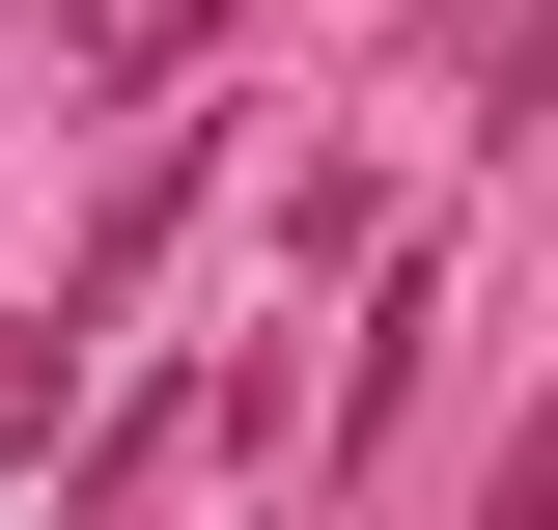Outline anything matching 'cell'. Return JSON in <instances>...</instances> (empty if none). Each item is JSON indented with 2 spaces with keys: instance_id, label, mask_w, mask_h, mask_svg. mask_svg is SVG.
Returning <instances> with one entry per match:
<instances>
[{
  "instance_id": "6da1fadb",
  "label": "cell",
  "mask_w": 558,
  "mask_h": 530,
  "mask_svg": "<svg viewBox=\"0 0 558 530\" xmlns=\"http://www.w3.org/2000/svg\"><path fill=\"white\" fill-rule=\"evenodd\" d=\"M196 28H223V0H57V57H84V84H168Z\"/></svg>"
},
{
  "instance_id": "7a4b0ae2",
  "label": "cell",
  "mask_w": 558,
  "mask_h": 530,
  "mask_svg": "<svg viewBox=\"0 0 558 530\" xmlns=\"http://www.w3.org/2000/svg\"><path fill=\"white\" fill-rule=\"evenodd\" d=\"M475 530H558V392H531V447L475 474Z\"/></svg>"
}]
</instances>
